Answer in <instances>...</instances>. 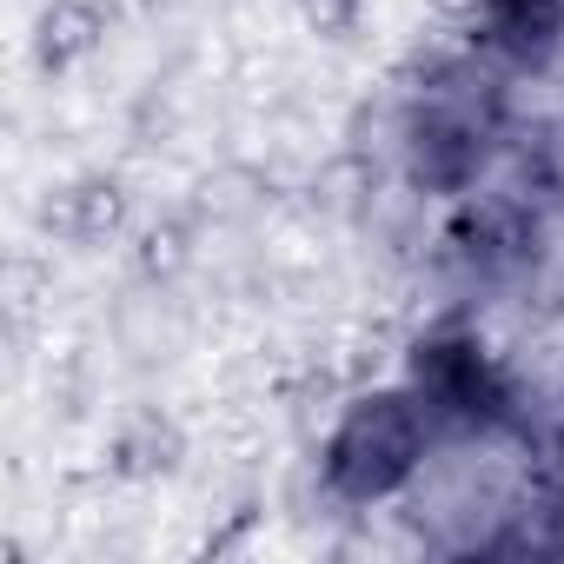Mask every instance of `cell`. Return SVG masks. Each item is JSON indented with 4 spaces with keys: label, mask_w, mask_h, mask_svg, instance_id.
Masks as SVG:
<instances>
[{
    "label": "cell",
    "mask_w": 564,
    "mask_h": 564,
    "mask_svg": "<svg viewBox=\"0 0 564 564\" xmlns=\"http://www.w3.org/2000/svg\"><path fill=\"white\" fill-rule=\"evenodd\" d=\"M425 445L432 412L419 392H366L326 445V491L346 505H372L425 465Z\"/></svg>",
    "instance_id": "1"
},
{
    "label": "cell",
    "mask_w": 564,
    "mask_h": 564,
    "mask_svg": "<svg viewBox=\"0 0 564 564\" xmlns=\"http://www.w3.org/2000/svg\"><path fill=\"white\" fill-rule=\"evenodd\" d=\"M405 153H412V180L425 193H465L485 160V120L452 100H425V113L405 127Z\"/></svg>",
    "instance_id": "2"
},
{
    "label": "cell",
    "mask_w": 564,
    "mask_h": 564,
    "mask_svg": "<svg viewBox=\"0 0 564 564\" xmlns=\"http://www.w3.org/2000/svg\"><path fill=\"white\" fill-rule=\"evenodd\" d=\"M412 392L425 399L432 419H491L498 405V372L485 366V352L471 339H425L419 359H412Z\"/></svg>",
    "instance_id": "3"
},
{
    "label": "cell",
    "mask_w": 564,
    "mask_h": 564,
    "mask_svg": "<svg viewBox=\"0 0 564 564\" xmlns=\"http://www.w3.org/2000/svg\"><path fill=\"white\" fill-rule=\"evenodd\" d=\"M478 21H485V41H491L505 61L538 67V61H551V47L564 41V0H485Z\"/></svg>",
    "instance_id": "4"
},
{
    "label": "cell",
    "mask_w": 564,
    "mask_h": 564,
    "mask_svg": "<svg viewBox=\"0 0 564 564\" xmlns=\"http://www.w3.org/2000/svg\"><path fill=\"white\" fill-rule=\"evenodd\" d=\"M100 41H107V8L100 0H47V14L34 28V61H41V74H67Z\"/></svg>",
    "instance_id": "5"
},
{
    "label": "cell",
    "mask_w": 564,
    "mask_h": 564,
    "mask_svg": "<svg viewBox=\"0 0 564 564\" xmlns=\"http://www.w3.org/2000/svg\"><path fill=\"white\" fill-rule=\"evenodd\" d=\"M120 213H127V199H120V186L113 180H74V186H61L54 199H47V232L54 239H67V246H94V239H107L113 226H120Z\"/></svg>",
    "instance_id": "6"
},
{
    "label": "cell",
    "mask_w": 564,
    "mask_h": 564,
    "mask_svg": "<svg viewBox=\"0 0 564 564\" xmlns=\"http://www.w3.org/2000/svg\"><path fill=\"white\" fill-rule=\"evenodd\" d=\"M173 458H180V425L160 419V412H133V419L120 425V438H113V465H120L127 478L173 471Z\"/></svg>",
    "instance_id": "7"
},
{
    "label": "cell",
    "mask_w": 564,
    "mask_h": 564,
    "mask_svg": "<svg viewBox=\"0 0 564 564\" xmlns=\"http://www.w3.org/2000/svg\"><path fill=\"white\" fill-rule=\"evenodd\" d=\"M352 8H359V0H306V21L319 34H346L352 28Z\"/></svg>",
    "instance_id": "8"
},
{
    "label": "cell",
    "mask_w": 564,
    "mask_h": 564,
    "mask_svg": "<svg viewBox=\"0 0 564 564\" xmlns=\"http://www.w3.org/2000/svg\"><path fill=\"white\" fill-rule=\"evenodd\" d=\"M432 8H438V14H478L485 0H432Z\"/></svg>",
    "instance_id": "9"
}]
</instances>
